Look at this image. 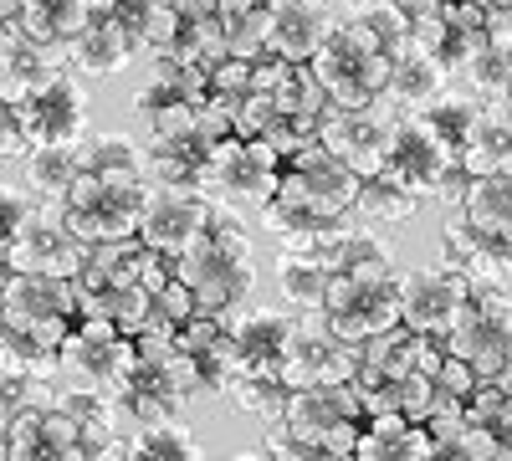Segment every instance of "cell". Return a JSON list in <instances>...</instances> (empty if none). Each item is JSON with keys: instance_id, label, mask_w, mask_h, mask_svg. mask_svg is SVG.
<instances>
[{"instance_id": "cell-45", "label": "cell", "mask_w": 512, "mask_h": 461, "mask_svg": "<svg viewBox=\"0 0 512 461\" xmlns=\"http://www.w3.org/2000/svg\"><path fill=\"white\" fill-rule=\"evenodd\" d=\"M93 461H134V446H128V436H118V441L98 446V451H93Z\"/></svg>"}, {"instance_id": "cell-1", "label": "cell", "mask_w": 512, "mask_h": 461, "mask_svg": "<svg viewBox=\"0 0 512 461\" xmlns=\"http://www.w3.org/2000/svg\"><path fill=\"white\" fill-rule=\"evenodd\" d=\"M241 211H216L210 221L180 257H175V277L195 287L200 313H231L246 308L251 287H256V251H251V231L236 221Z\"/></svg>"}, {"instance_id": "cell-31", "label": "cell", "mask_w": 512, "mask_h": 461, "mask_svg": "<svg viewBox=\"0 0 512 461\" xmlns=\"http://www.w3.org/2000/svg\"><path fill=\"white\" fill-rule=\"evenodd\" d=\"M221 26H226V41H231V57L262 62L267 41H272V0H226Z\"/></svg>"}, {"instance_id": "cell-29", "label": "cell", "mask_w": 512, "mask_h": 461, "mask_svg": "<svg viewBox=\"0 0 512 461\" xmlns=\"http://www.w3.org/2000/svg\"><path fill=\"white\" fill-rule=\"evenodd\" d=\"M93 0H21V26L36 36V41H47V47H67V41L93 21Z\"/></svg>"}, {"instance_id": "cell-39", "label": "cell", "mask_w": 512, "mask_h": 461, "mask_svg": "<svg viewBox=\"0 0 512 461\" xmlns=\"http://www.w3.org/2000/svg\"><path fill=\"white\" fill-rule=\"evenodd\" d=\"M431 441H436V461H512L507 446L492 431L472 426V421H461V426H451V431H441Z\"/></svg>"}, {"instance_id": "cell-5", "label": "cell", "mask_w": 512, "mask_h": 461, "mask_svg": "<svg viewBox=\"0 0 512 461\" xmlns=\"http://www.w3.org/2000/svg\"><path fill=\"white\" fill-rule=\"evenodd\" d=\"M287 436L338 451V456H354L359 436H364V395L359 385H313V390H292L287 415L277 421Z\"/></svg>"}, {"instance_id": "cell-34", "label": "cell", "mask_w": 512, "mask_h": 461, "mask_svg": "<svg viewBox=\"0 0 512 461\" xmlns=\"http://www.w3.org/2000/svg\"><path fill=\"white\" fill-rule=\"evenodd\" d=\"M415 211H420V195H410L390 175L364 180L359 185V200H354V216L359 221H374V226H405V221H415Z\"/></svg>"}, {"instance_id": "cell-21", "label": "cell", "mask_w": 512, "mask_h": 461, "mask_svg": "<svg viewBox=\"0 0 512 461\" xmlns=\"http://www.w3.org/2000/svg\"><path fill=\"white\" fill-rule=\"evenodd\" d=\"M226 333H231L241 374H277L287 333H292V318L267 313V308H231L226 313Z\"/></svg>"}, {"instance_id": "cell-50", "label": "cell", "mask_w": 512, "mask_h": 461, "mask_svg": "<svg viewBox=\"0 0 512 461\" xmlns=\"http://www.w3.org/2000/svg\"><path fill=\"white\" fill-rule=\"evenodd\" d=\"M93 6H98V11H108V6H113V0H93Z\"/></svg>"}, {"instance_id": "cell-46", "label": "cell", "mask_w": 512, "mask_h": 461, "mask_svg": "<svg viewBox=\"0 0 512 461\" xmlns=\"http://www.w3.org/2000/svg\"><path fill=\"white\" fill-rule=\"evenodd\" d=\"M349 6H354V11H395L400 0H349Z\"/></svg>"}, {"instance_id": "cell-43", "label": "cell", "mask_w": 512, "mask_h": 461, "mask_svg": "<svg viewBox=\"0 0 512 461\" xmlns=\"http://www.w3.org/2000/svg\"><path fill=\"white\" fill-rule=\"evenodd\" d=\"M436 385L441 390H451L456 400H472L477 390H482V374L466 364V359H456V354H446V364H441V374H436Z\"/></svg>"}, {"instance_id": "cell-47", "label": "cell", "mask_w": 512, "mask_h": 461, "mask_svg": "<svg viewBox=\"0 0 512 461\" xmlns=\"http://www.w3.org/2000/svg\"><path fill=\"white\" fill-rule=\"evenodd\" d=\"M487 11H492L497 21H512V0H487Z\"/></svg>"}, {"instance_id": "cell-25", "label": "cell", "mask_w": 512, "mask_h": 461, "mask_svg": "<svg viewBox=\"0 0 512 461\" xmlns=\"http://www.w3.org/2000/svg\"><path fill=\"white\" fill-rule=\"evenodd\" d=\"M359 461H436V441L420 421H405L400 410L390 415H369L364 436H359Z\"/></svg>"}, {"instance_id": "cell-19", "label": "cell", "mask_w": 512, "mask_h": 461, "mask_svg": "<svg viewBox=\"0 0 512 461\" xmlns=\"http://www.w3.org/2000/svg\"><path fill=\"white\" fill-rule=\"evenodd\" d=\"M62 67H67V47H47V41H36L21 21L0 26V93H6V103L31 98L41 82L57 77Z\"/></svg>"}, {"instance_id": "cell-32", "label": "cell", "mask_w": 512, "mask_h": 461, "mask_svg": "<svg viewBox=\"0 0 512 461\" xmlns=\"http://www.w3.org/2000/svg\"><path fill=\"white\" fill-rule=\"evenodd\" d=\"M328 282H333V272L318 257H303V251H287L282 267H277V292H282V303H292L297 313H323Z\"/></svg>"}, {"instance_id": "cell-51", "label": "cell", "mask_w": 512, "mask_h": 461, "mask_svg": "<svg viewBox=\"0 0 512 461\" xmlns=\"http://www.w3.org/2000/svg\"><path fill=\"white\" fill-rule=\"evenodd\" d=\"M507 113H512V93H507Z\"/></svg>"}, {"instance_id": "cell-35", "label": "cell", "mask_w": 512, "mask_h": 461, "mask_svg": "<svg viewBox=\"0 0 512 461\" xmlns=\"http://www.w3.org/2000/svg\"><path fill=\"white\" fill-rule=\"evenodd\" d=\"M88 318H108L118 333H128V339H139V333L149 328L154 318V292L144 282H128V287H108L103 298L93 303Z\"/></svg>"}, {"instance_id": "cell-36", "label": "cell", "mask_w": 512, "mask_h": 461, "mask_svg": "<svg viewBox=\"0 0 512 461\" xmlns=\"http://www.w3.org/2000/svg\"><path fill=\"white\" fill-rule=\"evenodd\" d=\"M236 400V410L256 415V421H267L277 426L282 415H287V400H292V385L282 380V374H241V380L226 390Z\"/></svg>"}, {"instance_id": "cell-18", "label": "cell", "mask_w": 512, "mask_h": 461, "mask_svg": "<svg viewBox=\"0 0 512 461\" xmlns=\"http://www.w3.org/2000/svg\"><path fill=\"white\" fill-rule=\"evenodd\" d=\"M441 257H446L451 267H461L477 287H507V282H512V241L497 236V231L472 226L461 211H456V216L446 221V231H441Z\"/></svg>"}, {"instance_id": "cell-17", "label": "cell", "mask_w": 512, "mask_h": 461, "mask_svg": "<svg viewBox=\"0 0 512 461\" xmlns=\"http://www.w3.org/2000/svg\"><path fill=\"white\" fill-rule=\"evenodd\" d=\"M492 26H497V16L487 11V0H451L436 21H420L415 36H420L425 47L436 52V62L456 77V72H466V62H472L487 41H492Z\"/></svg>"}, {"instance_id": "cell-33", "label": "cell", "mask_w": 512, "mask_h": 461, "mask_svg": "<svg viewBox=\"0 0 512 461\" xmlns=\"http://www.w3.org/2000/svg\"><path fill=\"white\" fill-rule=\"evenodd\" d=\"M482 113H487V103L472 93V98H461V93H441L431 108H420V118L431 123V134L456 154V164H461V149H466V139H472V129L482 123Z\"/></svg>"}, {"instance_id": "cell-6", "label": "cell", "mask_w": 512, "mask_h": 461, "mask_svg": "<svg viewBox=\"0 0 512 461\" xmlns=\"http://www.w3.org/2000/svg\"><path fill=\"white\" fill-rule=\"evenodd\" d=\"M139 369V344L118 333L108 318H77V328L62 344V380L98 390V395H123Z\"/></svg>"}, {"instance_id": "cell-24", "label": "cell", "mask_w": 512, "mask_h": 461, "mask_svg": "<svg viewBox=\"0 0 512 461\" xmlns=\"http://www.w3.org/2000/svg\"><path fill=\"white\" fill-rule=\"evenodd\" d=\"M0 318H82L72 277H41V272H6L0 292Z\"/></svg>"}, {"instance_id": "cell-14", "label": "cell", "mask_w": 512, "mask_h": 461, "mask_svg": "<svg viewBox=\"0 0 512 461\" xmlns=\"http://www.w3.org/2000/svg\"><path fill=\"white\" fill-rule=\"evenodd\" d=\"M395 118H400V108H395ZM395 118H384L379 103L374 108H328L323 123H318V139L344 159L359 180H374V175H384V164H390Z\"/></svg>"}, {"instance_id": "cell-38", "label": "cell", "mask_w": 512, "mask_h": 461, "mask_svg": "<svg viewBox=\"0 0 512 461\" xmlns=\"http://www.w3.org/2000/svg\"><path fill=\"white\" fill-rule=\"evenodd\" d=\"M77 149H82V170H93V175H144L149 180L144 149L123 134H88Z\"/></svg>"}, {"instance_id": "cell-41", "label": "cell", "mask_w": 512, "mask_h": 461, "mask_svg": "<svg viewBox=\"0 0 512 461\" xmlns=\"http://www.w3.org/2000/svg\"><path fill=\"white\" fill-rule=\"evenodd\" d=\"M113 21L134 36V47H139V57L149 52V26H154V11H159V0H113Z\"/></svg>"}, {"instance_id": "cell-48", "label": "cell", "mask_w": 512, "mask_h": 461, "mask_svg": "<svg viewBox=\"0 0 512 461\" xmlns=\"http://www.w3.org/2000/svg\"><path fill=\"white\" fill-rule=\"evenodd\" d=\"M226 461H272L267 446H256V451H241V456H226Z\"/></svg>"}, {"instance_id": "cell-26", "label": "cell", "mask_w": 512, "mask_h": 461, "mask_svg": "<svg viewBox=\"0 0 512 461\" xmlns=\"http://www.w3.org/2000/svg\"><path fill=\"white\" fill-rule=\"evenodd\" d=\"M415 359H420V333L405 323L384 328L369 344H359V385H395L415 369Z\"/></svg>"}, {"instance_id": "cell-9", "label": "cell", "mask_w": 512, "mask_h": 461, "mask_svg": "<svg viewBox=\"0 0 512 461\" xmlns=\"http://www.w3.org/2000/svg\"><path fill=\"white\" fill-rule=\"evenodd\" d=\"M277 374H282L292 390L349 385V380H359V344H344V339H338V333L328 328L323 313H308V318L292 323Z\"/></svg>"}, {"instance_id": "cell-16", "label": "cell", "mask_w": 512, "mask_h": 461, "mask_svg": "<svg viewBox=\"0 0 512 461\" xmlns=\"http://www.w3.org/2000/svg\"><path fill=\"white\" fill-rule=\"evenodd\" d=\"M221 205L210 200L200 185H149V205H144V246L164 251V257H180V251L216 221Z\"/></svg>"}, {"instance_id": "cell-42", "label": "cell", "mask_w": 512, "mask_h": 461, "mask_svg": "<svg viewBox=\"0 0 512 461\" xmlns=\"http://www.w3.org/2000/svg\"><path fill=\"white\" fill-rule=\"evenodd\" d=\"M41 205H47V200H41L36 190H26L21 180H6V236H16V231L41 211Z\"/></svg>"}, {"instance_id": "cell-20", "label": "cell", "mask_w": 512, "mask_h": 461, "mask_svg": "<svg viewBox=\"0 0 512 461\" xmlns=\"http://www.w3.org/2000/svg\"><path fill=\"white\" fill-rule=\"evenodd\" d=\"M446 67L436 62V52L415 36V26L390 47V88H384V103H395L400 113H420L431 108L446 93Z\"/></svg>"}, {"instance_id": "cell-37", "label": "cell", "mask_w": 512, "mask_h": 461, "mask_svg": "<svg viewBox=\"0 0 512 461\" xmlns=\"http://www.w3.org/2000/svg\"><path fill=\"white\" fill-rule=\"evenodd\" d=\"M128 446H134V461H205L200 441H195L180 421L128 431Z\"/></svg>"}, {"instance_id": "cell-15", "label": "cell", "mask_w": 512, "mask_h": 461, "mask_svg": "<svg viewBox=\"0 0 512 461\" xmlns=\"http://www.w3.org/2000/svg\"><path fill=\"white\" fill-rule=\"evenodd\" d=\"M472 277L461 267H425V272H405L400 277V323L415 333H431V339H446L451 323L461 318L466 298H472Z\"/></svg>"}, {"instance_id": "cell-3", "label": "cell", "mask_w": 512, "mask_h": 461, "mask_svg": "<svg viewBox=\"0 0 512 461\" xmlns=\"http://www.w3.org/2000/svg\"><path fill=\"white\" fill-rule=\"evenodd\" d=\"M287 159L267 139H226L205 154L200 164V190L226 205V211H262L277 195Z\"/></svg>"}, {"instance_id": "cell-23", "label": "cell", "mask_w": 512, "mask_h": 461, "mask_svg": "<svg viewBox=\"0 0 512 461\" xmlns=\"http://www.w3.org/2000/svg\"><path fill=\"white\" fill-rule=\"evenodd\" d=\"M134 57H139L134 36L113 21V11H93V21L67 41V67H72L77 77H113V72H123Z\"/></svg>"}, {"instance_id": "cell-12", "label": "cell", "mask_w": 512, "mask_h": 461, "mask_svg": "<svg viewBox=\"0 0 512 461\" xmlns=\"http://www.w3.org/2000/svg\"><path fill=\"white\" fill-rule=\"evenodd\" d=\"M323 318L344 344H369L374 333L400 323V277L395 282H359L349 272H333Z\"/></svg>"}, {"instance_id": "cell-7", "label": "cell", "mask_w": 512, "mask_h": 461, "mask_svg": "<svg viewBox=\"0 0 512 461\" xmlns=\"http://www.w3.org/2000/svg\"><path fill=\"white\" fill-rule=\"evenodd\" d=\"M446 354L466 359L482 380L512 369V298L507 287H472L461 318L446 333Z\"/></svg>"}, {"instance_id": "cell-40", "label": "cell", "mask_w": 512, "mask_h": 461, "mask_svg": "<svg viewBox=\"0 0 512 461\" xmlns=\"http://www.w3.org/2000/svg\"><path fill=\"white\" fill-rule=\"evenodd\" d=\"M431 405H436V380L431 374H420V369H410L405 380H395L390 385V410H400L405 421H431Z\"/></svg>"}, {"instance_id": "cell-4", "label": "cell", "mask_w": 512, "mask_h": 461, "mask_svg": "<svg viewBox=\"0 0 512 461\" xmlns=\"http://www.w3.org/2000/svg\"><path fill=\"white\" fill-rule=\"evenodd\" d=\"M384 175L400 180L420 200H451V205H461L466 185H472V175L461 170L456 154L431 134V123H425L420 113H400L395 118V144H390Z\"/></svg>"}, {"instance_id": "cell-49", "label": "cell", "mask_w": 512, "mask_h": 461, "mask_svg": "<svg viewBox=\"0 0 512 461\" xmlns=\"http://www.w3.org/2000/svg\"><path fill=\"white\" fill-rule=\"evenodd\" d=\"M497 385H502V390L512 395V369H502V374H497Z\"/></svg>"}, {"instance_id": "cell-2", "label": "cell", "mask_w": 512, "mask_h": 461, "mask_svg": "<svg viewBox=\"0 0 512 461\" xmlns=\"http://www.w3.org/2000/svg\"><path fill=\"white\" fill-rule=\"evenodd\" d=\"M144 205H149V180L144 175H93V170H82L72 195L62 200V221L88 246H98V241L139 236Z\"/></svg>"}, {"instance_id": "cell-52", "label": "cell", "mask_w": 512, "mask_h": 461, "mask_svg": "<svg viewBox=\"0 0 512 461\" xmlns=\"http://www.w3.org/2000/svg\"><path fill=\"white\" fill-rule=\"evenodd\" d=\"M159 6H175V0H159Z\"/></svg>"}, {"instance_id": "cell-8", "label": "cell", "mask_w": 512, "mask_h": 461, "mask_svg": "<svg viewBox=\"0 0 512 461\" xmlns=\"http://www.w3.org/2000/svg\"><path fill=\"white\" fill-rule=\"evenodd\" d=\"M359 185L364 180L349 170V164L338 159L323 139H313V144H303L287 159L277 195L292 200V205H303V211H313V216H354Z\"/></svg>"}, {"instance_id": "cell-10", "label": "cell", "mask_w": 512, "mask_h": 461, "mask_svg": "<svg viewBox=\"0 0 512 461\" xmlns=\"http://www.w3.org/2000/svg\"><path fill=\"white\" fill-rule=\"evenodd\" d=\"M88 257H93V246L62 221V205H41L16 236H6V272L77 277L88 267Z\"/></svg>"}, {"instance_id": "cell-22", "label": "cell", "mask_w": 512, "mask_h": 461, "mask_svg": "<svg viewBox=\"0 0 512 461\" xmlns=\"http://www.w3.org/2000/svg\"><path fill=\"white\" fill-rule=\"evenodd\" d=\"M333 16L318 0H272V41L267 57H287V62H313L323 52V41L333 36Z\"/></svg>"}, {"instance_id": "cell-27", "label": "cell", "mask_w": 512, "mask_h": 461, "mask_svg": "<svg viewBox=\"0 0 512 461\" xmlns=\"http://www.w3.org/2000/svg\"><path fill=\"white\" fill-rule=\"evenodd\" d=\"M77 175H82V149L77 144H36L21 159V185L36 190L47 205H62L72 195Z\"/></svg>"}, {"instance_id": "cell-30", "label": "cell", "mask_w": 512, "mask_h": 461, "mask_svg": "<svg viewBox=\"0 0 512 461\" xmlns=\"http://www.w3.org/2000/svg\"><path fill=\"white\" fill-rule=\"evenodd\" d=\"M456 211L472 226L497 231V236L512 241V175H472V185H466Z\"/></svg>"}, {"instance_id": "cell-11", "label": "cell", "mask_w": 512, "mask_h": 461, "mask_svg": "<svg viewBox=\"0 0 512 461\" xmlns=\"http://www.w3.org/2000/svg\"><path fill=\"white\" fill-rule=\"evenodd\" d=\"M0 461H93V446L62 405H26L0 426Z\"/></svg>"}, {"instance_id": "cell-28", "label": "cell", "mask_w": 512, "mask_h": 461, "mask_svg": "<svg viewBox=\"0 0 512 461\" xmlns=\"http://www.w3.org/2000/svg\"><path fill=\"white\" fill-rule=\"evenodd\" d=\"M461 170L466 175H512V113H507V103H487L482 123L461 149Z\"/></svg>"}, {"instance_id": "cell-13", "label": "cell", "mask_w": 512, "mask_h": 461, "mask_svg": "<svg viewBox=\"0 0 512 461\" xmlns=\"http://www.w3.org/2000/svg\"><path fill=\"white\" fill-rule=\"evenodd\" d=\"M21 129H26V144H82L88 139V93L82 82L72 77V67H62L57 77H47L31 98L11 103Z\"/></svg>"}, {"instance_id": "cell-44", "label": "cell", "mask_w": 512, "mask_h": 461, "mask_svg": "<svg viewBox=\"0 0 512 461\" xmlns=\"http://www.w3.org/2000/svg\"><path fill=\"white\" fill-rule=\"evenodd\" d=\"M446 6H451V0H400L395 11H400V16L410 21V26H420V21H436V16H441Z\"/></svg>"}]
</instances>
